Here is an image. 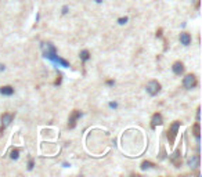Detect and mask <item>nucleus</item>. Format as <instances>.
<instances>
[{
  "mask_svg": "<svg viewBox=\"0 0 202 177\" xmlns=\"http://www.w3.org/2000/svg\"><path fill=\"white\" fill-rule=\"evenodd\" d=\"M42 50H43L44 57H47L49 60H51V61H54V62H56V58H57L56 47H54L53 44H51V43H42Z\"/></svg>",
  "mask_w": 202,
  "mask_h": 177,
  "instance_id": "f257e3e1",
  "label": "nucleus"
},
{
  "mask_svg": "<svg viewBox=\"0 0 202 177\" xmlns=\"http://www.w3.org/2000/svg\"><path fill=\"white\" fill-rule=\"evenodd\" d=\"M179 127H180V122L179 120H175L173 123L170 125L168 130V141H169V145H173L176 140V136H177V131H179Z\"/></svg>",
  "mask_w": 202,
  "mask_h": 177,
  "instance_id": "f03ea898",
  "label": "nucleus"
},
{
  "mask_svg": "<svg viewBox=\"0 0 202 177\" xmlns=\"http://www.w3.org/2000/svg\"><path fill=\"white\" fill-rule=\"evenodd\" d=\"M159 91H161V83L156 82V80L148 82V85H147V93L150 96H156Z\"/></svg>",
  "mask_w": 202,
  "mask_h": 177,
  "instance_id": "7ed1b4c3",
  "label": "nucleus"
},
{
  "mask_svg": "<svg viewBox=\"0 0 202 177\" xmlns=\"http://www.w3.org/2000/svg\"><path fill=\"white\" fill-rule=\"evenodd\" d=\"M183 85H184V87L188 89V90H190V89H194L195 86H197V78H195L194 75H191V73H190V75H187V76L184 78V80H183Z\"/></svg>",
  "mask_w": 202,
  "mask_h": 177,
  "instance_id": "20e7f679",
  "label": "nucleus"
},
{
  "mask_svg": "<svg viewBox=\"0 0 202 177\" xmlns=\"http://www.w3.org/2000/svg\"><path fill=\"white\" fill-rule=\"evenodd\" d=\"M82 116V114H81V111H78V109H73L72 111V114H71V116H69V120H68V127L69 129H73L76 126V120H78L79 118Z\"/></svg>",
  "mask_w": 202,
  "mask_h": 177,
  "instance_id": "39448f33",
  "label": "nucleus"
},
{
  "mask_svg": "<svg viewBox=\"0 0 202 177\" xmlns=\"http://www.w3.org/2000/svg\"><path fill=\"white\" fill-rule=\"evenodd\" d=\"M12 118H14V116H12L11 114H8V112H6V114L2 115V131L12 122Z\"/></svg>",
  "mask_w": 202,
  "mask_h": 177,
  "instance_id": "423d86ee",
  "label": "nucleus"
},
{
  "mask_svg": "<svg viewBox=\"0 0 202 177\" xmlns=\"http://www.w3.org/2000/svg\"><path fill=\"white\" fill-rule=\"evenodd\" d=\"M163 123V118L161 114H154L152 115V119H151V127H156V126H161V125Z\"/></svg>",
  "mask_w": 202,
  "mask_h": 177,
  "instance_id": "0eeeda50",
  "label": "nucleus"
},
{
  "mask_svg": "<svg viewBox=\"0 0 202 177\" xmlns=\"http://www.w3.org/2000/svg\"><path fill=\"white\" fill-rule=\"evenodd\" d=\"M188 166H190L191 169H198V167H200V156L191 155L188 158Z\"/></svg>",
  "mask_w": 202,
  "mask_h": 177,
  "instance_id": "6e6552de",
  "label": "nucleus"
},
{
  "mask_svg": "<svg viewBox=\"0 0 202 177\" xmlns=\"http://www.w3.org/2000/svg\"><path fill=\"white\" fill-rule=\"evenodd\" d=\"M170 160L173 162V165L176 167H180L181 166V158H180V150H177L175 154H173V156L170 158Z\"/></svg>",
  "mask_w": 202,
  "mask_h": 177,
  "instance_id": "1a4fd4ad",
  "label": "nucleus"
},
{
  "mask_svg": "<svg viewBox=\"0 0 202 177\" xmlns=\"http://www.w3.org/2000/svg\"><path fill=\"white\" fill-rule=\"evenodd\" d=\"M172 69H173V72H175L176 75H181L183 71H184V65H183V62H180V61H176V62L173 64Z\"/></svg>",
  "mask_w": 202,
  "mask_h": 177,
  "instance_id": "9d476101",
  "label": "nucleus"
},
{
  "mask_svg": "<svg viewBox=\"0 0 202 177\" xmlns=\"http://www.w3.org/2000/svg\"><path fill=\"white\" fill-rule=\"evenodd\" d=\"M180 42L184 46H188V44L191 43V35L187 33V32H183V33H180Z\"/></svg>",
  "mask_w": 202,
  "mask_h": 177,
  "instance_id": "9b49d317",
  "label": "nucleus"
},
{
  "mask_svg": "<svg viewBox=\"0 0 202 177\" xmlns=\"http://www.w3.org/2000/svg\"><path fill=\"white\" fill-rule=\"evenodd\" d=\"M0 93L3 96H11V94H14V87H11V86H3V87H0Z\"/></svg>",
  "mask_w": 202,
  "mask_h": 177,
  "instance_id": "f8f14e48",
  "label": "nucleus"
},
{
  "mask_svg": "<svg viewBox=\"0 0 202 177\" xmlns=\"http://www.w3.org/2000/svg\"><path fill=\"white\" fill-rule=\"evenodd\" d=\"M192 133H194V136L197 137V140L200 141V123H198V122L192 126Z\"/></svg>",
  "mask_w": 202,
  "mask_h": 177,
  "instance_id": "ddd939ff",
  "label": "nucleus"
},
{
  "mask_svg": "<svg viewBox=\"0 0 202 177\" xmlns=\"http://www.w3.org/2000/svg\"><path fill=\"white\" fill-rule=\"evenodd\" d=\"M89 58H90V53H89L87 50H83L81 53V60L82 61H87Z\"/></svg>",
  "mask_w": 202,
  "mask_h": 177,
  "instance_id": "4468645a",
  "label": "nucleus"
},
{
  "mask_svg": "<svg viewBox=\"0 0 202 177\" xmlns=\"http://www.w3.org/2000/svg\"><path fill=\"white\" fill-rule=\"evenodd\" d=\"M18 156H20V151H18L17 148L11 150V152H10V158H11V159H18Z\"/></svg>",
  "mask_w": 202,
  "mask_h": 177,
  "instance_id": "2eb2a0df",
  "label": "nucleus"
},
{
  "mask_svg": "<svg viewBox=\"0 0 202 177\" xmlns=\"http://www.w3.org/2000/svg\"><path fill=\"white\" fill-rule=\"evenodd\" d=\"M150 167H154V163H152V162H148V160H144V162L141 163V170L150 169Z\"/></svg>",
  "mask_w": 202,
  "mask_h": 177,
  "instance_id": "dca6fc26",
  "label": "nucleus"
},
{
  "mask_svg": "<svg viewBox=\"0 0 202 177\" xmlns=\"http://www.w3.org/2000/svg\"><path fill=\"white\" fill-rule=\"evenodd\" d=\"M56 62H60V64H61V65H62V66H65V68H68V66H69V64H68V62H67V61H65V60H62V58H60V57H57V58H56Z\"/></svg>",
  "mask_w": 202,
  "mask_h": 177,
  "instance_id": "f3484780",
  "label": "nucleus"
},
{
  "mask_svg": "<svg viewBox=\"0 0 202 177\" xmlns=\"http://www.w3.org/2000/svg\"><path fill=\"white\" fill-rule=\"evenodd\" d=\"M118 22H119L121 25L126 24V22H127V17H125V18H119V20H118Z\"/></svg>",
  "mask_w": 202,
  "mask_h": 177,
  "instance_id": "a211bd4d",
  "label": "nucleus"
},
{
  "mask_svg": "<svg viewBox=\"0 0 202 177\" xmlns=\"http://www.w3.org/2000/svg\"><path fill=\"white\" fill-rule=\"evenodd\" d=\"M28 169L29 170L33 169V160H29V163H28Z\"/></svg>",
  "mask_w": 202,
  "mask_h": 177,
  "instance_id": "6ab92c4d",
  "label": "nucleus"
},
{
  "mask_svg": "<svg viewBox=\"0 0 202 177\" xmlns=\"http://www.w3.org/2000/svg\"><path fill=\"white\" fill-rule=\"evenodd\" d=\"M110 107H111V108H116L118 104H116V102H110Z\"/></svg>",
  "mask_w": 202,
  "mask_h": 177,
  "instance_id": "aec40b11",
  "label": "nucleus"
},
{
  "mask_svg": "<svg viewBox=\"0 0 202 177\" xmlns=\"http://www.w3.org/2000/svg\"><path fill=\"white\" fill-rule=\"evenodd\" d=\"M67 12H68V7H67V6H65V7L62 8V14H67Z\"/></svg>",
  "mask_w": 202,
  "mask_h": 177,
  "instance_id": "412c9836",
  "label": "nucleus"
},
{
  "mask_svg": "<svg viewBox=\"0 0 202 177\" xmlns=\"http://www.w3.org/2000/svg\"><path fill=\"white\" fill-rule=\"evenodd\" d=\"M197 120H200V108L197 109Z\"/></svg>",
  "mask_w": 202,
  "mask_h": 177,
  "instance_id": "4be33fe9",
  "label": "nucleus"
},
{
  "mask_svg": "<svg viewBox=\"0 0 202 177\" xmlns=\"http://www.w3.org/2000/svg\"><path fill=\"white\" fill-rule=\"evenodd\" d=\"M161 35H162V31H161V29H159L158 32H156V36H161Z\"/></svg>",
  "mask_w": 202,
  "mask_h": 177,
  "instance_id": "5701e85b",
  "label": "nucleus"
},
{
  "mask_svg": "<svg viewBox=\"0 0 202 177\" xmlns=\"http://www.w3.org/2000/svg\"><path fill=\"white\" fill-rule=\"evenodd\" d=\"M107 85H110V86H111V85H114V80H108Z\"/></svg>",
  "mask_w": 202,
  "mask_h": 177,
  "instance_id": "b1692460",
  "label": "nucleus"
},
{
  "mask_svg": "<svg viewBox=\"0 0 202 177\" xmlns=\"http://www.w3.org/2000/svg\"><path fill=\"white\" fill-rule=\"evenodd\" d=\"M0 71H4V65H2V64H0Z\"/></svg>",
  "mask_w": 202,
  "mask_h": 177,
  "instance_id": "393cba45",
  "label": "nucleus"
}]
</instances>
